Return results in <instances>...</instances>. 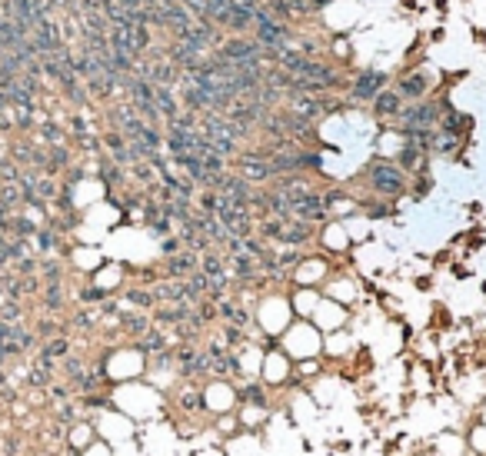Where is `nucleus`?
<instances>
[{
  "instance_id": "aec40b11",
  "label": "nucleus",
  "mask_w": 486,
  "mask_h": 456,
  "mask_svg": "<svg viewBox=\"0 0 486 456\" xmlns=\"http://www.w3.org/2000/svg\"><path fill=\"white\" fill-rule=\"evenodd\" d=\"M360 210H363L370 220H387V217L396 213V207L387 204V200H360Z\"/></svg>"
},
{
  "instance_id": "f3484780",
  "label": "nucleus",
  "mask_w": 486,
  "mask_h": 456,
  "mask_svg": "<svg viewBox=\"0 0 486 456\" xmlns=\"http://www.w3.org/2000/svg\"><path fill=\"white\" fill-rule=\"evenodd\" d=\"M204 393L200 390H190V383L180 390V397H177V410L180 413H204Z\"/></svg>"
},
{
  "instance_id": "4c0bfd02",
  "label": "nucleus",
  "mask_w": 486,
  "mask_h": 456,
  "mask_svg": "<svg viewBox=\"0 0 486 456\" xmlns=\"http://www.w3.org/2000/svg\"><path fill=\"white\" fill-rule=\"evenodd\" d=\"M50 397L60 399V403H67V399L74 397V390H70L67 383H54V386H50Z\"/></svg>"
},
{
  "instance_id": "a878e982",
  "label": "nucleus",
  "mask_w": 486,
  "mask_h": 456,
  "mask_svg": "<svg viewBox=\"0 0 486 456\" xmlns=\"http://www.w3.org/2000/svg\"><path fill=\"white\" fill-rule=\"evenodd\" d=\"M40 137H43L47 147H60V143H64V130L57 127L54 120H43V123H40Z\"/></svg>"
},
{
  "instance_id": "e433bc0d",
  "label": "nucleus",
  "mask_w": 486,
  "mask_h": 456,
  "mask_svg": "<svg viewBox=\"0 0 486 456\" xmlns=\"http://www.w3.org/2000/svg\"><path fill=\"white\" fill-rule=\"evenodd\" d=\"M160 253L164 257H177L180 253V237H164L160 240Z\"/></svg>"
},
{
  "instance_id": "9b49d317",
  "label": "nucleus",
  "mask_w": 486,
  "mask_h": 456,
  "mask_svg": "<svg viewBox=\"0 0 486 456\" xmlns=\"http://www.w3.org/2000/svg\"><path fill=\"white\" fill-rule=\"evenodd\" d=\"M206 353V366H210V377H220V380H224V377H233V373H230V346H226V343H210V346H206L204 350Z\"/></svg>"
},
{
  "instance_id": "58836bf2",
  "label": "nucleus",
  "mask_w": 486,
  "mask_h": 456,
  "mask_svg": "<svg viewBox=\"0 0 486 456\" xmlns=\"http://www.w3.org/2000/svg\"><path fill=\"white\" fill-rule=\"evenodd\" d=\"M0 403H17V390H14L10 383H7V386L0 390Z\"/></svg>"
},
{
  "instance_id": "20e7f679",
  "label": "nucleus",
  "mask_w": 486,
  "mask_h": 456,
  "mask_svg": "<svg viewBox=\"0 0 486 456\" xmlns=\"http://www.w3.org/2000/svg\"><path fill=\"white\" fill-rule=\"evenodd\" d=\"M393 90L403 97V103L427 100V97H430V74H427V70H416V63H410V67H403V70L396 74Z\"/></svg>"
},
{
  "instance_id": "1a4fd4ad",
  "label": "nucleus",
  "mask_w": 486,
  "mask_h": 456,
  "mask_svg": "<svg viewBox=\"0 0 486 456\" xmlns=\"http://www.w3.org/2000/svg\"><path fill=\"white\" fill-rule=\"evenodd\" d=\"M370 110H373L376 120H396L400 110H403V97L396 94L393 87H387L383 94H376V100L370 103Z\"/></svg>"
},
{
  "instance_id": "bb28decb",
  "label": "nucleus",
  "mask_w": 486,
  "mask_h": 456,
  "mask_svg": "<svg viewBox=\"0 0 486 456\" xmlns=\"http://www.w3.org/2000/svg\"><path fill=\"white\" fill-rule=\"evenodd\" d=\"M40 273H43V286L50 284H60V277H64V266L57 264L54 257H47L43 264H40Z\"/></svg>"
},
{
  "instance_id": "c03bdc74",
  "label": "nucleus",
  "mask_w": 486,
  "mask_h": 456,
  "mask_svg": "<svg viewBox=\"0 0 486 456\" xmlns=\"http://www.w3.org/2000/svg\"><path fill=\"white\" fill-rule=\"evenodd\" d=\"M7 380H10V377H7V370H0V390L7 386Z\"/></svg>"
},
{
  "instance_id": "a19ab883",
  "label": "nucleus",
  "mask_w": 486,
  "mask_h": 456,
  "mask_svg": "<svg viewBox=\"0 0 486 456\" xmlns=\"http://www.w3.org/2000/svg\"><path fill=\"white\" fill-rule=\"evenodd\" d=\"M486 244V237H480V233H473V237H469V253H473V250H480Z\"/></svg>"
},
{
  "instance_id": "0eeeda50",
  "label": "nucleus",
  "mask_w": 486,
  "mask_h": 456,
  "mask_svg": "<svg viewBox=\"0 0 486 456\" xmlns=\"http://www.w3.org/2000/svg\"><path fill=\"white\" fill-rule=\"evenodd\" d=\"M200 270V257L193 250H180L177 257L164 260V280H190V273Z\"/></svg>"
},
{
  "instance_id": "ea45409f",
  "label": "nucleus",
  "mask_w": 486,
  "mask_h": 456,
  "mask_svg": "<svg viewBox=\"0 0 486 456\" xmlns=\"http://www.w3.org/2000/svg\"><path fill=\"white\" fill-rule=\"evenodd\" d=\"M449 273H453L456 280H467V277H469V270L463 264H453V266H449Z\"/></svg>"
},
{
  "instance_id": "9d476101",
  "label": "nucleus",
  "mask_w": 486,
  "mask_h": 456,
  "mask_svg": "<svg viewBox=\"0 0 486 456\" xmlns=\"http://www.w3.org/2000/svg\"><path fill=\"white\" fill-rule=\"evenodd\" d=\"M117 326L124 330V337H130V340H140L147 330H153V320H150L147 313H133V310H124L120 317H117Z\"/></svg>"
},
{
  "instance_id": "f257e3e1",
  "label": "nucleus",
  "mask_w": 486,
  "mask_h": 456,
  "mask_svg": "<svg viewBox=\"0 0 486 456\" xmlns=\"http://www.w3.org/2000/svg\"><path fill=\"white\" fill-rule=\"evenodd\" d=\"M363 180L367 187L380 197V200H400L403 193H410V177L400 170L393 160H383V157H373L363 170Z\"/></svg>"
},
{
  "instance_id": "f704fd0d",
  "label": "nucleus",
  "mask_w": 486,
  "mask_h": 456,
  "mask_svg": "<svg viewBox=\"0 0 486 456\" xmlns=\"http://www.w3.org/2000/svg\"><path fill=\"white\" fill-rule=\"evenodd\" d=\"M20 450V437L17 433H3V439H0V453L3 456H17Z\"/></svg>"
},
{
  "instance_id": "5701e85b",
  "label": "nucleus",
  "mask_w": 486,
  "mask_h": 456,
  "mask_svg": "<svg viewBox=\"0 0 486 456\" xmlns=\"http://www.w3.org/2000/svg\"><path fill=\"white\" fill-rule=\"evenodd\" d=\"M100 180H104V184H107V187H110V190H117V187H120V184H124V167H117V163H100Z\"/></svg>"
},
{
  "instance_id": "cd10ccee",
  "label": "nucleus",
  "mask_w": 486,
  "mask_h": 456,
  "mask_svg": "<svg viewBox=\"0 0 486 456\" xmlns=\"http://www.w3.org/2000/svg\"><path fill=\"white\" fill-rule=\"evenodd\" d=\"M54 419L60 423V426H74L77 423V403H70V399L60 403V406L54 410Z\"/></svg>"
},
{
  "instance_id": "a211bd4d",
  "label": "nucleus",
  "mask_w": 486,
  "mask_h": 456,
  "mask_svg": "<svg viewBox=\"0 0 486 456\" xmlns=\"http://www.w3.org/2000/svg\"><path fill=\"white\" fill-rule=\"evenodd\" d=\"M40 306L54 317V313H64L67 310V300H64V286L60 284H50V286H43V300H40Z\"/></svg>"
},
{
  "instance_id": "7ed1b4c3",
  "label": "nucleus",
  "mask_w": 486,
  "mask_h": 456,
  "mask_svg": "<svg viewBox=\"0 0 486 456\" xmlns=\"http://www.w3.org/2000/svg\"><path fill=\"white\" fill-rule=\"evenodd\" d=\"M390 87V74L373 70V67H363L350 77V87H347V100L350 103H373L376 94H383Z\"/></svg>"
},
{
  "instance_id": "a18cd8bd",
  "label": "nucleus",
  "mask_w": 486,
  "mask_h": 456,
  "mask_svg": "<svg viewBox=\"0 0 486 456\" xmlns=\"http://www.w3.org/2000/svg\"><path fill=\"white\" fill-rule=\"evenodd\" d=\"M483 293H486V284H483Z\"/></svg>"
},
{
  "instance_id": "ddd939ff",
  "label": "nucleus",
  "mask_w": 486,
  "mask_h": 456,
  "mask_svg": "<svg viewBox=\"0 0 486 456\" xmlns=\"http://www.w3.org/2000/svg\"><path fill=\"white\" fill-rule=\"evenodd\" d=\"M170 337L160 330V326H153V330H147L140 340H133V350L140 353V357H153V353H164V350H170L167 346Z\"/></svg>"
},
{
  "instance_id": "c85d7f7f",
  "label": "nucleus",
  "mask_w": 486,
  "mask_h": 456,
  "mask_svg": "<svg viewBox=\"0 0 486 456\" xmlns=\"http://www.w3.org/2000/svg\"><path fill=\"white\" fill-rule=\"evenodd\" d=\"M94 439V426L90 423H74V437H70V443H74V450H80V446H87Z\"/></svg>"
},
{
  "instance_id": "37998d69",
  "label": "nucleus",
  "mask_w": 486,
  "mask_h": 456,
  "mask_svg": "<svg viewBox=\"0 0 486 456\" xmlns=\"http://www.w3.org/2000/svg\"><path fill=\"white\" fill-rule=\"evenodd\" d=\"M473 40H476V43H486V30H480V27H473Z\"/></svg>"
},
{
  "instance_id": "412c9836",
  "label": "nucleus",
  "mask_w": 486,
  "mask_h": 456,
  "mask_svg": "<svg viewBox=\"0 0 486 456\" xmlns=\"http://www.w3.org/2000/svg\"><path fill=\"white\" fill-rule=\"evenodd\" d=\"M60 373H64V380H74L80 373H87V360H84L80 353H70V357L60 360Z\"/></svg>"
},
{
  "instance_id": "2f4dec72",
  "label": "nucleus",
  "mask_w": 486,
  "mask_h": 456,
  "mask_svg": "<svg viewBox=\"0 0 486 456\" xmlns=\"http://www.w3.org/2000/svg\"><path fill=\"white\" fill-rule=\"evenodd\" d=\"M100 300H107V290L104 286H80V304L84 306L100 304Z\"/></svg>"
},
{
  "instance_id": "423d86ee",
  "label": "nucleus",
  "mask_w": 486,
  "mask_h": 456,
  "mask_svg": "<svg viewBox=\"0 0 486 456\" xmlns=\"http://www.w3.org/2000/svg\"><path fill=\"white\" fill-rule=\"evenodd\" d=\"M233 167H237V177H243L246 184H273L277 177H273V167H270V160H250V157H233Z\"/></svg>"
},
{
  "instance_id": "2eb2a0df",
  "label": "nucleus",
  "mask_w": 486,
  "mask_h": 456,
  "mask_svg": "<svg viewBox=\"0 0 486 456\" xmlns=\"http://www.w3.org/2000/svg\"><path fill=\"white\" fill-rule=\"evenodd\" d=\"M237 399H240L243 406H266V403H270V399H266V390H263V383H257V380H246L240 386V390H237Z\"/></svg>"
},
{
  "instance_id": "f03ea898",
  "label": "nucleus",
  "mask_w": 486,
  "mask_h": 456,
  "mask_svg": "<svg viewBox=\"0 0 486 456\" xmlns=\"http://www.w3.org/2000/svg\"><path fill=\"white\" fill-rule=\"evenodd\" d=\"M447 107H449L447 94L427 97V100H416V103H403V110H400L396 120H400V127H427V130H436Z\"/></svg>"
},
{
  "instance_id": "dca6fc26",
  "label": "nucleus",
  "mask_w": 486,
  "mask_h": 456,
  "mask_svg": "<svg viewBox=\"0 0 486 456\" xmlns=\"http://www.w3.org/2000/svg\"><path fill=\"white\" fill-rule=\"evenodd\" d=\"M54 380H57V373L43 370V366H37V363H30V366H27V377H23L27 390H50Z\"/></svg>"
},
{
  "instance_id": "4be33fe9",
  "label": "nucleus",
  "mask_w": 486,
  "mask_h": 456,
  "mask_svg": "<svg viewBox=\"0 0 486 456\" xmlns=\"http://www.w3.org/2000/svg\"><path fill=\"white\" fill-rule=\"evenodd\" d=\"M297 167H300V173H320L323 170V157L313 153V150H300L297 153Z\"/></svg>"
},
{
  "instance_id": "6e6552de",
  "label": "nucleus",
  "mask_w": 486,
  "mask_h": 456,
  "mask_svg": "<svg viewBox=\"0 0 486 456\" xmlns=\"http://www.w3.org/2000/svg\"><path fill=\"white\" fill-rule=\"evenodd\" d=\"M317 237V230L313 224H307V220H283V230H280V240L283 247H303V244H310Z\"/></svg>"
},
{
  "instance_id": "473e14b6",
  "label": "nucleus",
  "mask_w": 486,
  "mask_h": 456,
  "mask_svg": "<svg viewBox=\"0 0 486 456\" xmlns=\"http://www.w3.org/2000/svg\"><path fill=\"white\" fill-rule=\"evenodd\" d=\"M77 403H80L84 410H104V406H107V397L97 390V393H84V397H77Z\"/></svg>"
},
{
  "instance_id": "79ce46f5",
  "label": "nucleus",
  "mask_w": 486,
  "mask_h": 456,
  "mask_svg": "<svg viewBox=\"0 0 486 456\" xmlns=\"http://www.w3.org/2000/svg\"><path fill=\"white\" fill-rule=\"evenodd\" d=\"M416 290H433V277H416Z\"/></svg>"
},
{
  "instance_id": "72a5a7b5",
  "label": "nucleus",
  "mask_w": 486,
  "mask_h": 456,
  "mask_svg": "<svg viewBox=\"0 0 486 456\" xmlns=\"http://www.w3.org/2000/svg\"><path fill=\"white\" fill-rule=\"evenodd\" d=\"M224 340H226V346L233 350V346H240V343H246V333H243L240 326L226 324V326H224Z\"/></svg>"
},
{
  "instance_id": "7c9ffc66",
  "label": "nucleus",
  "mask_w": 486,
  "mask_h": 456,
  "mask_svg": "<svg viewBox=\"0 0 486 456\" xmlns=\"http://www.w3.org/2000/svg\"><path fill=\"white\" fill-rule=\"evenodd\" d=\"M430 190H433V177H427V173H416V180H413V187H410L413 200H423Z\"/></svg>"
},
{
  "instance_id": "39448f33",
  "label": "nucleus",
  "mask_w": 486,
  "mask_h": 456,
  "mask_svg": "<svg viewBox=\"0 0 486 456\" xmlns=\"http://www.w3.org/2000/svg\"><path fill=\"white\" fill-rule=\"evenodd\" d=\"M173 366L180 373V380H200V377H210V366H206V353L200 346H180L173 350Z\"/></svg>"
},
{
  "instance_id": "c9c22d12",
  "label": "nucleus",
  "mask_w": 486,
  "mask_h": 456,
  "mask_svg": "<svg viewBox=\"0 0 486 456\" xmlns=\"http://www.w3.org/2000/svg\"><path fill=\"white\" fill-rule=\"evenodd\" d=\"M147 360H150V370H160V366H173V350L153 353V357H147Z\"/></svg>"
},
{
  "instance_id": "4468645a",
  "label": "nucleus",
  "mask_w": 486,
  "mask_h": 456,
  "mask_svg": "<svg viewBox=\"0 0 486 456\" xmlns=\"http://www.w3.org/2000/svg\"><path fill=\"white\" fill-rule=\"evenodd\" d=\"M124 300H127V306H137L140 313H153V310L160 306L150 286H127V290H124Z\"/></svg>"
},
{
  "instance_id": "f8f14e48",
  "label": "nucleus",
  "mask_w": 486,
  "mask_h": 456,
  "mask_svg": "<svg viewBox=\"0 0 486 456\" xmlns=\"http://www.w3.org/2000/svg\"><path fill=\"white\" fill-rule=\"evenodd\" d=\"M190 313H193V306H157L153 313H150V320H153V326H180V324H187L190 320Z\"/></svg>"
},
{
  "instance_id": "393cba45",
  "label": "nucleus",
  "mask_w": 486,
  "mask_h": 456,
  "mask_svg": "<svg viewBox=\"0 0 486 456\" xmlns=\"http://www.w3.org/2000/svg\"><path fill=\"white\" fill-rule=\"evenodd\" d=\"M34 240H37V250H40V253H50V250L60 244V233H57L54 227H40Z\"/></svg>"
},
{
  "instance_id": "6ab92c4d",
  "label": "nucleus",
  "mask_w": 486,
  "mask_h": 456,
  "mask_svg": "<svg viewBox=\"0 0 486 456\" xmlns=\"http://www.w3.org/2000/svg\"><path fill=\"white\" fill-rule=\"evenodd\" d=\"M40 357H50V360H64V357H70V337H54V340H47L40 346Z\"/></svg>"
},
{
  "instance_id": "c756f323",
  "label": "nucleus",
  "mask_w": 486,
  "mask_h": 456,
  "mask_svg": "<svg viewBox=\"0 0 486 456\" xmlns=\"http://www.w3.org/2000/svg\"><path fill=\"white\" fill-rule=\"evenodd\" d=\"M20 317H23V306L14 304V300H3L0 304V320L3 324H20Z\"/></svg>"
},
{
  "instance_id": "b1692460",
  "label": "nucleus",
  "mask_w": 486,
  "mask_h": 456,
  "mask_svg": "<svg viewBox=\"0 0 486 456\" xmlns=\"http://www.w3.org/2000/svg\"><path fill=\"white\" fill-rule=\"evenodd\" d=\"M100 317H104V313H100V310H80V313H77L74 320H70V326H77V330H80V333H84V330H87V333H90V330H94V326L100 324Z\"/></svg>"
}]
</instances>
